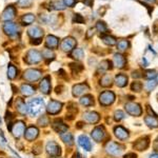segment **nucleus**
I'll return each instance as SVG.
<instances>
[{
  "label": "nucleus",
  "instance_id": "f257e3e1",
  "mask_svg": "<svg viewBox=\"0 0 158 158\" xmlns=\"http://www.w3.org/2000/svg\"><path fill=\"white\" fill-rule=\"evenodd\" d=\"M43 110H44V101L41 98L33 99L27 106V111L32 116H38L42 113Z\"/></svg>",
  "mask_w": 158,
  "mask_h": 158
},
{
  "label": "nucleus",
  "instance_id": "f03ea898",
  "mask_svg": "<svg viewBox=\"0 0 158 158\" xmlns=\"http://www.w3.org/2000/svg\"><path fill=\"white\" fill-rule=\"evenodd\" d=\"M106 151L108 154L112 155V156H120L122 154V151H123V147L120 146L119 143L117 142H113V141H110L106 143Z\"/></svg>",
  "mask_w": 158,
  "mask_h": 158
},
{
  "label": "nucleus",
  "instance_id": "7ed1b4c3",
  "mask_svg": "<svg viewBox=\"0 0 158 158\" xmlns=\"http://www.w3.org/2000/svg\"><path fill=\"white\" fill-rule=\"evenodd\" d=\"M115 101V94L112 91H104L99 95V102L102 106H111Z\"/></svg>",
  "mask_w": 158,
  "mask_h": 158
},
{
  "label": "nucleus",
  "instance_id": "20e7f679",
  "mask_svg": "<svg viewBox=\"0 0 158 158\" xmlns=\"http://www.w3.org/2000/svg\"><path fill=\"white\" fill-rule=\"evenodd\" d=\"M41 58H42V56L38 51L30 50L29 52L27 53V55H25L24 60L27 64H34V63L40 62V61H41Z\"/></svg>",
  "mask_w": 158,
  "mask_h": 158
},
{
  "label": "nucleus",
  "instance_id": "39448f33",
  "mask_svg": "<svg viewBox=\"0 0 158 158\" xmlns=\"http://www.w3.org/2000/svg\"><path fill=\"white\" fill-rule=\"evenodd\" d=\"M10 130H11L12 134L14 135V137L19 138L25 132V123L23 121H16L13 123V126L10 128Z\"/></svg>",
  "mask_w": 158,
  "mask_h": 158
},
{
  "label": "nucleus",
  "instance_id": "423d86ee",
  "mask_svg": "<svg viewBox=\"0 0 158 158\" xmlns=\"http://www.w3.org/2000/svg\"><path fill=\"white\" fill-rule=\"evenodd\" d=\"M41 71L36 70V69H29L27 70L23 74V78L25 80L31 81V82H34V81H37L38 79H40L41 77Z\"/></svg>",
  "mask_w": 158,
  "mask_h": 158
},
{
  "label": "nucleus",
  "instance_id": "0eeeda50",
  "mask_svg": "<svg viewBox=\"0 0 158 158\" xmlns=\"http://www.w3.org/2000/svg\"><path fill=\"white\" fill-rule=\"evenodd\" d=\"M124 109H126L127 113L135 117L140 116L142 113L141 106H140L138 103H135V102H128L124 106Z\"/></svg>",
  "mask_w": 158,
  "mask_h": 158
},
{
  "label": "nucleus",
  "instance_id": "6e6552de",
  "mask_svg": "<svg viewBox=\"0 0 158 158\" xmlns=\"http://www.w3.org/2000/svg\"><path fill=\"white\" fill-rule=\"evenodd\" d=\"M45 150H47V153L50 155V156L52 157H58L60 156L61 154V150H60V147L58 143H56L55 141H49L47 143V148H45Z\"/></svg>",
  "mask_w": 158,
  "mask_h": 158
},
{
  "label": "nucleus",
  "instance_id": "1a4fd4ad",
  "mask_svg": "<svg viewBox=\"0 0 158 158\" xmlns=\"http://www.w3.org/2000/svg\"><path fill=\"white\" fill-rule=\"evenodd\" d=\"M90 91V86H89L86 83H78V85H75L73 86L72 92L73 95L75 97H80V96H83L85 93Z\"/></svg>",
  "mask_w": 158,
  "mask_h": 158
},
{
  "label": "nucleus",
  "instance_id": "9d476101",
  "mask_svg": "<svg viewBox=\"0 0 158 158\" xmlns=\"http://www.w3.org/2000/svg\"><path fill=\"white\" fill-rule=\"evenodd\" d=\"M106 132L104 127H96V128L94 129L91 133L92 138L97 142L102 141V140L106 138Z\"/></svg>",
  "mask_w": 158,
  "mask_h": 158
},
{
  "label": "nucleus",
  "instance_id": "9b49d317",
  "mask_svg": "<svg viewBox=\"0 0 158 158\" xmlns=\"http://www.w3.org/2000/svg\"><path fill=\"white\" fill-rule=\"evenodd\" d=\"M61 109H62V103L57 100H51L48 104L47 112L51 115H56L61 111Z\"/></svg>",
  "mask_w": 158,
  "mask_h": 158
},
{
  "label": "nucleus",
  "instance_id": "f8f14e48",
  "mask_svg": "<svg viewBox=\"0 0 158 158\" xmlns=\"http://www.w3.org/2000/svg\"><path fill=\"white\" fill-rule=\"evenodd\" d=\"M75 47H76V40L72 37H68V38H65V39H63L60 44L61 50L68 53L73 51Z\"/></svg>",
  "mask_w": 158,
  "mask_h": 158
},
{
  "label": "nucleus",
  "instance_id": "ddd939ff",
  "mask_svg": "<svg viewBox=\"0 0 158 158\" xmlns=\"http://www.w3.org/2000/svg\"><path fill=\"white\" fill-rule=\"evenodd\" d=\"M38 134H39V131H38V129L36 127L31 126L25 130L24 137H25V139L29 140V141H33V140H35L37 138Z\"/></svg>",
  "mask_w": 158,
  "mask_h": 158
},
{
  "label": "nucleus",
  "instance_id": "4468645a",
  "mask_svg": "<svg viewBox=\"0 0 158 158\" xmlns=\"http://www.w3.org/2000/svg\"><path fill=\"white\" fill-rule=\"evenodd\" d=\"M149 143H150L149 137H141V138H139L134 143V148L137 151H144V150L148 149Z\"/></svg>",
  "mask_w": 158,
  "mask_h": 158
},
{
  "label": "nucleus",
  "instance_id": "2eb2a0df",
  "mask_svg": "<svg viewBox=\"0 0 158 158\" xmlns=\"http://www.w3.org/2000/svg\"><path fill=\"white\" fill-rule=\"evenodd\" d=\"M83 119L89 122V123H97L99 121V119H100V116H99L98 113H96V112H85V113H83Z\"/></svg>",
  "mask_w": 158,
  "mask_h": 158
},
{
  "label": "nucleus",
  "instance_id": "dca6fc26",
  "mask_svg": "<svg viewBox=\"0 0 158 158\" xmlns=\"http://www.w3.org/2000/svg\"><path fill=\"white\" fill-rule=\"evenodd\" d=\"M53 129H54L55 132L57 133H63V132H67L68 131V126L64 123L61 119H56V120L53 121V124H52Z\"/></svg>",
  "mask_w": 158,
  "mask_h": 158
},
{
  "label": "nucleus",
  "instance_id": "f3484780",
  "mask_svg": "<svg viewBox=\"0 0 158 158\" xmlns=\"http://www.w3.org/2000/svg\"><path fill=\"white\" fill-rule=\"evenodd\" d=\"M3 31L9 36H15L17 34V31H18V27L13 22L7 21L3 25Z\"/></svg>",
  "mask_w": 158,
  "mask_h": 158
},
{
  "label": "nucleus",
  "instance_id": "a211bd4d",
  "mask_svg": "<svg viewBox=\"0 0 158 158\" xmlns=\"http://www.w3.org/2000/svg\"><path fill=\"white\" fill-rule=\"evenodd\" d=\"M114 134H115V136L117 138L120 140H126L129 138V132L121 126L115 127V129H114Z\"/></svg>",
  "mask_w": 158,
  "mask_h": 158
},
{
  "label": "nucleus",
  "instance_id": "6ab92c4d",
  "mask_svg": "<svg viewBox=\"0 0 158 158\" xmlns=\"http://www.w3.org/2000/svg\"><path fill=\"white\" fill-rule=\"evenodd\" d=\"M39 89L40 91L42 92L43 94H50L51 92V79L49 76H47V77H44L41 80V82H40L39 85Z\"/></svg>",
  "mask_w": 158,
  "mask_h": 158
},
{
  "label": "nucleus",
  "instance_id": "aec40b11",
  "mask_svg": "<svg viewBox=\"0 0 158 158\" xmlns=\"http://www.w3.org/2000/svg\"><path fill=\"white\" fill-rule=\"evenodd\" d=\"M113 62H114V65H115L116 68L123 69L124 65H126V63H127V60H126V58H124L123 55H121V54H119V53H117V54L114 55Z\"/></svg>",
  "mask_w": 158,
  "mask_h": 158
},
{
  "label": "nucleus",
  "instance_id": "412c9836",
  "mask_svg": "<svg viewBox=\"0 0 158 158\" xmlns=\"http://www.w3.org/2000/svg\"><path fill=\"white\" fill-rule=\"evenodd\" d=\"M15 15H16V10H15L14 6H7L6 10H4V12L2 13V19L6 20V21H10V20H12L13 18L15 17Z\"/></svg>",
  "mask_w": 158,
  "mask_h": 158
},
{
  "label": "nucleus",
  "instance_id": "4be33fe9",
  "mask_svg": "<svg viewBox=\"0 0 158 158\" xmlns=\"http://www.w3.org/2000/svg\"><path fill=\"white\" fill-rule=\"evenodd\" d=\"M78 143L81 148L85 150V151H91L92 150V143L90 141V139L85 136V135H81L78 138Z\"/></svg>",
  "mask_w": 158,
  "mask_h": 158
},
{
  "label": "nucleus",
  "instance_id": "5701e85b",
  "mask_svg": "<svg viewBox=\"0 0 158 158\" xmlns=\"http://www.w3.org/2000/svg\"><path fill=\"white\" fill-rule=\"evenodd\" d=\"M27 33L33 39H41L43 36V31L39 27H32L27 31Z\"/></svg>",
  "mask_w": 158,
  "mask_h": 158
},
{
  "label": "nucleus",
  "instance_id": "b1692460",
  "mask_svg": "<svg viewBox=\"0 0 158 158\" xmlns=\"http://www.w3.org/2000/svg\"><path fill=\"white\" fill-rule=\"evenodd\" d=\"M58 44H59V40L57 37L53 36V35H49L45 39V45L50 49H57Z\"/></svg>",
  "mask_w": 158,
  "mask_h": 158
},
{
  "label": "nucleus",
  "instance_id": "393cba45",
  "mask_svg": "<svg viewBox=\"0 0 158 158\" xmlns=\"http://www.w3.org/2000/svg\"><path fill=\"white\" fill-rule=\"evenodd\" d=\"M16 110L19 112L21 115H25L27 113V106L25 104L24 100L22 98H17L16 99Z\"/></svg>",
  "mask_w": 158,
  "mask_h": 158
},
{
  "label": "nucleus",
  "instance_id": "a878e982",
  "mask_svg": "<svg viewBox=\"0 0 158 158\" xmlns=\"http://www.w3.org/2000/svg\"><path fill=\"white\" fill-rule=\"evenodd\" d=\"M20 92H21V94L23 96H32L35 93V88L31 85L24 83V85L20 86Z\"/></svg>",
  "mask_w": 158,
  "mask_h": 158
},
{
  "label": "nucleus",
  "instance_id": "bb28decb",
  "mask_svg": "<svg viewBox=\"0 0 158 158\" xmlns=\"http://www.w3.org/2000/svg\"><path fill=\"white\" fill-rule=\"evenodd\" d=\"M115 83L119 88H124L128 85V76L123 75V74H118L115 77Z\"/></svg>",
  "mask_w": 158,
  "mask_h": 158
},
{
  "label": "nucleus",
  "instance_id": "cd10ccee",
  "mask_svg": "<svg viewBox=\"0 0 158 158\" xmlns=\"http://www.w3.org/2000/svg\"><path fill=\"white\" fill-rule=\"evenodd\" d=\"M144 122L149 128L151 129H155V128H158V119L157 117L155 116H150L148 115L144 117Z\"/></svg>",
  "mask_w": 158,
  "mask_h": 158
},
{
  "label": "nucleus",
  "instance_id": "c85d7f7f",
  "mask_svg": "<svg viewBox=\"0 0 158 158\" xmlns=\"http://www.w3.org/2000/svg\"><path fill=\"white\" fill-rule=\"evenodd\" d=\"M60 137L61 139H62V141L64 142L65 144H68L69 147L73 146L74 144V138H73V135L71 133H69V132H63V133L60 134Z\"/></svg>",
  "mask_w": 158,
  "mask_h": 158
},
{
  "label": "nucleus",
  "instance_id": "c756f323",
  "mask_svg": "<svg viewBox=\"0 0 158 158\" xmlns=\"http://www.w3.org/2000/svg\"><path fill=\"white\" fill-rule=\"evenodd\" d=\"M80 103L85 106H90L94 104V97L92 95H85L80 99Z\"/></svg>",
  "mask_w": 158,
  "mask_h": 158
},
{
  "label": "nucleus",
  "instance_id": "7c9ffc66",
  "mask_svg": "<svg viewBox=\"0 0 158 158\" xmlns=\"http://www.w3.org/2000/svg\"><path fill=\"white\" fill-rule=\"evenodd\" d=\"M18 75V70L15 65L10 64L9 68H7V77L9 79H15Z\"/></svg>",
  "mask_w": 158,
  "mask_h": 158
},
{
  "label": "nucleus",
  "instance_id": "2f4dec72",
  "mask_svg": "<svg viewBox=\"0 0 158 158\" xmlns=\"http://www.w3.org/2000/svg\"><path fill=\"white\" fill-rule=\"evenodd\" d=\"M77 106H76L75 103L71 102L70 104H69L68 106V114H67V117L69 116V119H73L74 115H75L76 113H77Z\"/></svg>",
  "mask_w": 158,
  "mask_h": 158
},
{
  "label": "nucleus",
  "instance_id": "473e14b6",
  "mask_svg": "<svg viewBox=\"0 0 158 158\" xmlns=\"http://www.w3.org/2000/svg\"><path fill=\"white\" fill-rule=\"evenodd\" d=\"M101 40L106 43V45H115L116 44V39H115V37H113V36H110V35H102L101 36Z\"/></svg>",
  "mask_w": 158,
  "mask_h": 158
},
{
  "label": "nucleus",
  "instance_id": "72a5a7b5",
  "mask_svg": "<svg viewBox=\"0 0 158 158\" xmlns=\"http://www.w3.org/2000/svg\"><path fill=\"white\" fill-rule=\"evenodd\" d=\"M100 85L104 86V88H106V86H110L112 85V78L111 76L109 75V74H106V75H103L102 77L100 79Z\"/></svg>",
  "mask_w": 158,
  "mask_h": 158
},
{
  "label": "nucleus",
  "instance_id": "f704fd0d",
  "mask_svg": "<svg viewBox=\"0 0 158 158\" xmlns=\"http://www.w3.org/2000/svg\"><path fill=\"white\" fill-rule=\"evenodd\" d=\"M85 56V53H83L82 49H74L72 52V57L76 60H81Z\"/></svg>",
  "mask_w": 158,
  "mask_h": 158
},
{
  "label": "nucleus",
  "instance_id": "c9c22d12",
  "mask_svg": "<svg viewBox=\"0 0 158 158\" xmlns=\"http://www.w3.org/2000/svg\"><path fill=\"white\" fill-rule=\"evenodd\" d=\"M111 69H112V63L109 60L101 61V63L99 64V71H102V72H106V71L111 70Z\"/></svg>",
  "mask_w": 158,
  "mask_h": 158
},
{
  "label": "nucleus",
  "instance_id": "e433bc0d",
  "mask_svg": "<svg viewBox=\"0 0 158 158\" xmlns=\"http://www.w3.org/2000/svg\"><path fill=\"white\" fill-rule=\"evenodd\" d=\"M129 47H130V43L128 40L122 39V40H119L118 43H117V49L119 51H126L129 49Z\"/></svg>",
  "mask_w": 158,
  "mask_h": 158
},
{
  "label": "nucleus",
  "instance_id": "4c0bfd02",
  "mask_svg": "<svg viewBox=\"0 0 158 158\" xmlns=\"http://www.w3.org/2000/svg\"><path fill=\"white\" fill-rule=\"evenodd\" d=\"M35 21V16L33 14H25L22 17V22L23 24H31Z\"/></svg>",
  "mask_w": 158,
  "mask_h": 158
},
{
  "label": "nucleus",
  "instance_id": "58836bf2",
  "mask_svg": "<svg viewBox=\"0 0 158 158\" xmlns=\"http://www.w3.org/2000/svg\"><path fill=\"white\" fill-rule=\"evenodd\" d=\"M42 56L43 58H45V59H54V52L53 51H51V49H45L44 51L42 52Z\"/></svg>",
  "mask_w": 158,
  "mask_h": 158
},
{
  "label": "nucleus",
  "instance_id": "ea45409f",
  "mask_svg": "<svg viewBox=\"0 0 158 158\" xmlns=\"http://www.w3.org/2000/svg\"><path fill=\"white\" fill-rule=\"evenodd\" d=\"M96 29H97L98 32H100V33H106V31H108V27H106V23L102 21H98L97 23H96Z\"/></svg>",
  "mask_w": 158,
  "mask_h": 158
},
{
  "label": "nucleus",
  "instance_id": "a19ab883",
  "mask_svg": "<svg viewBox=\"0 0 158 158\" xmlns=\"http://www.w3.org/2000/svg\"><path fill=\"white\" fill-rule=\"evenodd\" d=\"M49 123H50V119H49V117L45 116V115H42L39 118V120H38V124H39V126H42V127L48 126Z\"/></svg>",
  "mask_w": 158,
  "mask_h": 158
},
{
  "label": "nucleus",
  "instance_id": "79ce46f5",
  "mask_svg": "<svg viewBox=\"0 0 158 158\" xmlns=\"http://www.w3.org/2000/svg\"><path fill=\"white\" fill-rule=\"evenodd\" d=\"M70 68L72 69L73 73H78V72H81L83 70V67L79 63H71L70 64Z\"/></svg>",
  "mask_w": 158,
  "mask_h": 158
},
{
  "label": "nucleus",
  "instance_id": "37998d69",
  "mask_svg": "<svg viewBox=\"0 0 158 158\" xmlns=\"http://www.w3.org/2000/svg\"><path fill=\"white\" fill-rule=\"evenodd\" d=\"M144 78L149 79V80H152V79H154L156 77V72H155L154 70H148L146 73H144Z\"/></svg>",
  "mask_w": 158,
  "mask_h": 158
},
{
  "label": "nucleus",
  "instance_id": "c03bdc74",
  "mask_svg": "<svg viewBox=\"0 0 158 158\" xmlns=\"http://www.w3.org/2000/svg\"><path fill=\"white\" fill-rule=\"evenodd\" d=\"M131 89H132V91H134V92H140L142 89V85L139 81H134L131 85Z\"/></svg>",
  "mask_w": 158,
  "mask_h": 158
},
{
  "label": "nucleus",
  "instance_id": "a18cd8bd",
  "mask_svg": "<svg viewBox=\"0 0 158 158\" xmlns=\"http://www.w3.org/2000/svg\"><path fill=\"white\" fill-rule=\"evenodd\" d=\"M126 117V115H124V113L122 111H120V110H118V111L115 112V114H114V118H115L116 121H120L122 120V119Z\"/></svg>",
  "mask_w": 158,
  "mask_h": 158
},
{
  "label": "nucleus",
  "instance_id": "49530a36",
  "mask_svg": "<svg viewBox=\"0 0 158 158\" xmlns=\"http://www.w3.org/2000/svg\"><path fill=\"white\" fill-rule=\"evenodd\" d=\"M157 85V82L155 80H149L147 82V85H146V89H147V91H149V92H151L153 89H155V86H156Z\"/></svg>",
  "mask_w": 158,
  "mask_h": 158
},
{
  "label": "nucleus",
  "instance_id": "de8ad7c7",
  "mask_svg": "<svg viewBox=\"0 0 158 158\" xmlns=\"http://www.w3.org/2000/svg\"><path fill=\"white\" fill-rule=\"evenodd\" d=\"M13 119H14V115H13L11 112H6V121L10 124V127H7V128H11V127H12V124H13V123H12V120H13ZM9 124H7V126H9Z\"/></svg>",
  "mask_w": 158,
  "mask_h": 158
},
{
  "label": "nucleus",
  "instance_id": "09e8293b",
  "mask_svg": "<svg viewBox=\"0 0 158 158\" xmlns=\"http://www.w3.org/2000/svg\"><path fill=\"white\" fill-rule=\"evenodd\" d=\"M32 4V0H19L18 6L21 7H27Z\"/></svg>",
  "mask_w": 158,
  "mask_h": 158
},
{
  "label": "nucleus",
  "instance_id": "8fccbe9b",
  "mask_svg": "<svg viewBox=\"0 0 158 158\" xmlns=\"http://www.w3.org/2000/svg\"><path fill=\"white\" fill-rule=\"evenodd\" d=\"M73 20L76 22V23H83V21H85L83 17L81 16V15H79V14H75V15H74Z\"/></svg>",
  "mask_w": 158,
  "mask_h": 158
},
{
  "label": "nucleus",
  "instance_id": "3c124183",
  "mask_svg": "<svg viewBox=\"0 0 158 158\" xmlns=\"http://www.w3.org/2000/svg\"><path fill=\"white\" fill-rule=\"evenodd\" d=\"M52 6H54L55 10H63L65 7L64 3H62V2H59V1L54 2V3L52 4Z\"/></svg>",
  "mask_w": 158,
  "mask_h": 158
},
{
  "label": "nucleus",
  "instance_id": "603ef678",
  "mask_svg": "<svg viewBox=\"0 0 158 158\" xmlns=\"http://www.w3.org/2000/svg\"><path fill=\"white\" fill-rule=\"evenodd\" d=\"M75 0H63V3L67 6H73L75 4Z\"/></svg>",
  "mask_w": 158,
  "mask_h": 158
},
{
  "label": "nucleus",
  "instance_id": "864d4df0",
  "mask_svg": "<svg viewBox=\"0 0 158 158\" xmlns=\"http://www.w3.org/2000/svg\"><path fill=\"white\" fill-rule=\"evenodd\" d=\"M6 138L3 137V134L2 132H0V146H6Z\"/></svg>",
  "mask_w": 158,
  "mask_h": 158
},
{
  "label": "nucleus",
  "instance_id": "5fc2aeb1",
  "mask_svg": "<svg viewBox=\"0 0 158 158\" xmlns=\"http://www.w3.org/2000/svg\"><path fill=\"white\" fill-rule=\"evenodd\" d=\"M124 158H137V155L135 153H128L124 155Z\"/></svg>",
  "mask_w": 158,
  "mask_h": 158
},
{
  "label": "nucleus",
  "instance_id": "6e6d98bb",
  "mask_svg": "<svg viewBox=\"0 0 158 158\" xmlns=\"http://www.w3.org/2000/svg\"><path fill=\"white\" fill-rule=\"evenodd\" d=\"M147 110H148V112H149L150 116H155V117L157 116L156 114H155L154 112H153V110H151V108H150V106H147Z\"/></svg>",
  "mask_w": 158,
  "mask_h": 158
},
{
  "label": "nucleus",
  "instance_id": "4d7b16f0",
  "mask_svg": "<svg viewBox=\"0 0 158 158\" xmlns=\"http://www.w3.org/2000/svg\"><path fill=\"white\" fill-rule=\"evenodd\" d=\"M40 42H41V39H33L32 41L33 44H39Z\"/></svg>",
  "mask_w": 158,
  "mask_h": 158
},
{
  "label": "nucleus",
  "instance_id": "13d9d810",
  "mask_svg": "<svg viewBox=\"0 0 158 158\" xmlns=\"http://www.w3.org/2000/svg\"><path fill=\"white\" fill-rule=\"evenodd\" d=\"M132 76H133L134 78H138V77H140L139 72H137V71H136V72H134V73H133V75H132Z\"/></svg>",
  "mask_w": 158,
  "mask_h": 158
},
{
  "label": "nucleus",
  "instance_id": "bf43d9fd",
  "mask_svg": "<svg viewBox=\"0 0 158 158\" xmlns=\"http://www.w3.org/2000/svg\"><path fill=\"white\" fill-rule=\"evenodd\" d=\"M92 0H85V4H86V6H92Z\"/></svg>",
  "mask_w": 158,
  "mask_h": 158
},
{
  "label": "nucleus",
  "instance_id": "052dcab7",
  "mask_svg": "<svg viewBox=\"0 0 158 158\" xmlns=\"http://www.w3.org/2000/svg\"><path fill=\"white\" fill-rule=\"evenodd\" d=\"M73 158H82V157H81V155L79 154V153H76V154L73 156Z\"/></svg>",
  "mask_w": 158,
  "mask_h": 158
},
{
  "label": "nucleus",
  "instance_id": "680f3d73",
  "mask_svg": "<svg viewBox=\"0 0 158 158\" xmlns=\"http://www.w3.org/2000/svg\"><path fill=\"white\" fill-rule=\"evenodd\" d=\"M149 158H158V153H156V154H153V155H151Z\"/></svg>",
  "mask_w": 158,
  "mask_h": 158
},
{
  "label": "nucleus",
  "instance_id": "e2e57ef3",
  "mask_svg": "<svg viewBox=\"0 0 158 158\" xmlns=\"http://www.w3.org/2000/svg\"><path fill=\"white\" fill-rule=\"evenodd\" d=\"M143 1L150 2V3H155V2H156V0H143Z\"/></svg>",
  "mask_w": 158,
  "mask_h": 158
},
{
  "label": "nucleus",
  "instance_id": "0e129e2a",
  "mask_svg": "<svg viewBox=\"0 0 158 158\" xmlns=\"http://www.w3.org/2000/svg\"><path fill=\"white\" fill-rule=\"evenodd\" d=\"M89 32H90V33L88 34V37L90 38V37L92 36V32H93V30H92V29H91V30H89Z\"/></svg>",
  "mask_w": 158,
  "mask_h": 158
},
{
  "label": "nucleus",
  "instance_id": "69168bd1",
  "mask_svg": "<svg viewBox=\"0 0 158 158\" xmlns=\"http://www.w3.org/2000/svg\"><path fill=\"white\" fill-rule=\"evenodd\" d=\"M78 126H77V128H81V127H82V122H78Z\"/></svg>",
  "mask_w": 158,
  "mask_h": 158
},
{
  "label": "nucleus",
  "instance_id": "338daca9",
  "mask_svg": "<svg viewBox=\"0 0 158 158\" xmlns=\"http://www.w3.org/2000/svg\"><path fill=\"white\" fill-rule=\"evenodd\" d=\"M156 80H157V82H158V74L156 75Z\"/></svg>",
  "mask_w": 158,
  "mask_h": 158
},
{
  "label": "nucleus",
  "instance_id": "774afa93",
  "mask_svg": "<svg viewBox=\"0 0 158 158\" xmlns=\"http://www.w3.org/2000/svg\"><path fill=\"white\" fill-rule=\"evenodd\" d=\"M0 124H1V118H0Z\"/></svg>",
  "mask_w": 158,
  "mask_h": 158
}]
</instances>
